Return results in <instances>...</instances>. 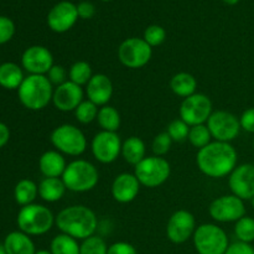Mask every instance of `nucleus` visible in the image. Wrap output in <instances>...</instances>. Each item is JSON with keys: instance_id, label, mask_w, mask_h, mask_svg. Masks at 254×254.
Here are the masks:
<instances>
[{"instance_id": "9b49d317", "label": "nucleus", "mask_w": 254, "mask_h": 254, "mask_svg": "<svg viewBox=\"0 0 254 254\" xmlns=\"http://www.w3.org/2000/svg\"><path fill=\"white\" fill-rule=\"evenodd\" d=\"M207 128L216 140L230 143L240 134L241 123L235 114L226 111H217L212 112L208 118Z\"/></svg>"}, {"instance_id": "7c9ffc66", "label": "nucleus", "mask_w": 254, "mask_h": 254, "mask_svg": "<svg viewBox=\"0 0 254 254\" xmlns=\"http://www.w3.org/2000/svg\"><path fill=\"white\" fill-rule=\"evenodd\" d=\"M211 138H212V135H211L207 126H205V124L190 127L188 139L191 143V145H193L195 148H205L206 145H208L211 143Z\"/></svg>"}, {"instance_id": "58836bf2", "label": "nucleus", "mask_w": 254, "mask_h": 254, "mask_svg": "<svg viewBox=\"0 0 254 254\" xmlns=\"http://www.w3.org/2000/svg\"><path fill=\"white\" fill-rule=\"evenodd\" d=\"M47 78L55 86H60V84L67 82V71L64 69V66H60V64H54L51 67V69L47 73Z\"/></svg>"}, {"instance_id": "ddd939ff", "label": "nucleus", "mask_w": 254, "mask_h": 254, "mask_svg": "<svg viewBox=\"0 0 254 254\" xmlns=\"http://www.w3.org/2000/svg\"><path fill=\"white\" fill-rule=\"evenodd\" d=\"M122 141L117 133L102 130L92 140V154L102 164H111L117 160L122 153Z\"/></svg>"}, {"instance_id": "7ed1b4c3", "label": "nucleus", "mask_w": 254, "mask_h": 254, "mask_svg": "<svg viewBox=\"0 0 254 254\" xmlns=\"http://www.w3.org/2000/svg\"><path fill=\"white\" fill-rule=\"evenodd\" d=\"M17 96L25 108L30 111H41L49 106L54 96L52 83L44 74H30L25 77L17 88Z\"/></svg>"}, {"instance_id": "aec40b11", "label": "nucleus", "mask_w": 254, "mask_h": 254, "mask_svg": "<svg viewBox=\"0 0 254 254\" xmlns=\"http://www.w3.org/2000/svg\"><path fill=\"white\" fill-rule=\"evenodd\" d=\"M87 97L96 106H107L113 94V83L111 78L103 73H97L92 76L86 87Z\"/></svg>"}, {"instance_id": "72a5a7b5", "label": "nucleus", "mask_w": 254, "mask_h": 254, "mask_svg": "<svg viewBox=\"0 0 254 254\" xmlns=\"http://www.w3.org/2000/svg\"><path fill=\"white\" fill-rule=\"evenodd\" d=\"M79 254H108V247L103 238L92 236L81 243Z\"/></svg>"}, {"instance_id": "3c124183", "label": "nucleus", "mask_w": 254, "mask_h": 254, "mask_svg": "<svg viewBox=\"0 0 254 254\" xmlns=\"http://www.w3.org/2000/svg\"><path fill=\"white\" fill-rule=\"evenodd\" d=\"M253 146H254V141H253Z\"/></svg>"}, {"instance_id": "4c0bfd02", "label": "nucleus", "mask_w": 254, "mask_h": 254, "mask_svg": "<svg viewBox=\"0 0 254 254\" xmlns=\"http://www.w3.org/2000/svg\"><path fill=\"white\" fill-rule=\"evenodd\" d=\"M15 34V25L9 17L0 16V45L10 41Z\"/></svg>"}, {"instance_id": "2f4dec72", "label": "nucleus", "mask_w": 254, "mask_h": 254, "mask_svg": "<svg viewBox=\"0 0 254 254\" xmlns=\"http://www.w3.org/2000/svg\"><path fill=\"white\" fill-rule=\"evenodd\" d=\"M236 237L240 242L251 243L254 241V220L252 217H242L236 222Z\"/></svg>"}, {"instance_id": "39448f33", "label": "nucleus", "mask_w": 254, "mask_h": 254, "mask_svg": "<svg viewBox=\"0 0 254 254\" xmlns=\"http://www.w3.org/2000/svg\"><path fill=\"white\" fill-rule=\"evenodd\" d=\"M56 217L47 207L42 205L24 206L17 215V226L20 231L29 236H41L49 232L55 225Z\"/></svg>"}, {"instance_id": "a18cd8bd", "label": "nucleus", "mask_w": 254, "mask_h": 254, "mask_svg": "<svg viewBox=\"0 0 254 254\" xmlns=\"http://www.w3.org/2000/svg\"><path fill=\"white\" fill-rule=\"evenodd\" d=\"M223 1H225L226 4H228V5H235V4H237L240 0H223Z\"/></svg>"}, {"instance_id": "8fccbe9b", "label": "nucleus", "mask_w": 254, "mask_h": 254, "mask_svg": "<svg viewBox=\"0 0 254 254\" xmlns=\"http://www.w3.org/2000/svg\"><path fill=\"white\" fill-rule=\"evenodd\" d=\"M102 1H109V0H102Z\"/></svg>"}, {"instance_id": "412c9836", "label": "nucleus", "mask_w": 254, "mask_h": 254, "mask_svg": "<svg viewBox=\"0 0 254 254\" xmlns=\"http://www.w3.org/2000/svg\"><path fill=\"white\" fill-rule=\"evenodd\" d=\"M66 160L57 150H49L41 155L39 160V168L45 178H60L66 170Z\"/></svg>"}, {"instance_id": "37998d69", "label": "nucleus", "mask_w": 254, "mask_h": 254, "mask_svg": "<svg viewBox=\"0 0 254 254\" xmlns=\"http://www.w3.org/2000/svg\"><path fill=\"white\" fill-rule=\"evenodd\" d=\"M77 11H78V16L82 17V19H91L94 12H96V7L92 2L82 1L77 6Z\"/></svg>"}, {"instance_id": "0eeeda50", "label": "nucleus", "mask_w": 254, "mask_h": 254, "mask_svg": "<svg viewBox=\"0 0 254 254\" xmlns=\"http://www.w3.org/2000/svg\"><path fill=\"white\" fill-rule=\"evenodd\" d=\"M50 140L57 151L69 156L82 155L87 148V139L81 129L71 124H62L55 128Z\"/></svg>"}, {"instance_id": "5701e85b", "label": "nucleus", "mask_w": 254, "mask_h": 254, "mask_svg": "<svg viewBox=\"0 0 254 254\" xmlns=\"http://www.w3.org/2000/svg\"><path fill=\"white\" fill-rule=\"evenodd\" d=\"M66 185L60 178H45L39 185V195L46 202H56L64 197Z\"/></svg>"}, {"instance_id": "473e14b6", "label": "nucleus", "mask_w": 254, "mask_h": 254, "mask_svg": "<svg viewBox=\"0 0 254 254\" xmlns=\"http://www.w3.org/2000/svg\"><path fill=\"white\" fill-rule=\"evenodd\" d=\"M98 106L88 101H83L74 111L76 119L82 124H89L98 117Z\"/></svg>"}, {"instance_id": "423d86ee", "label": "nucleus", "mask_w": 254, "mask_h": 254, "mask_svg": "<svg viewBox=\"0 0 254 254\" xmlns=\"http://www.w3.org/2000/svg\"><path fill=\"white\" fill-rule=\"evenodd\" d=\"M192 237L198 254H225L230 246L225 231L212 223L198 226Z\"/></svg>"}, {"instance_id": "de8ad7c7", "label": "nucleus", "mask_w": 254, "mask_h": 254, "mask_svg": "<svg viewBox=\"0 0 254 254\" xmlns=\"http://www.w3.org/2000/svg\"><path fill=\"white\" fill-rule=\"evenodd\" d=\"M0 254H7L6 250H5V247H4V245H2V243H0Z\"/></svg>"}, {"instance_id": "cd10ccee", "label": "nucleus", "mask_w": 254, "mask_h": 254, "mask_svg": "<svg viewBox=\"0 0 254 254\" xmlns=\"http://www.w3.org/2000/svg\"><path fill=\"white\" fill-rule=\"evenodd\" d=\"M97 121H98L102 130L117 133V130L121 127V114L114 107L104 106L99 109Z\"/></svg>"}, {"instance_id": "dca6fc26", "label": "nucleus", "mask_w": 254, "mask_h": 254, "mask_svg": "<svg viewBox=\"0 0 254 254\" xmlns=\"http://www.w3.org/2000/svg\"><path fill=\"white\" fill-rule=\"evenodd\" d=\"M22 67L30 74H46L54 66V56L44 46H31L26 49L21 57Z\"/></svg>"}, {"instance_id": "b1692460", "label": "nucleus", "mask_w": 254, "mask_h": 254, "mask_svg": "<svg viewBox=\"0 0 254 254\" xmlns=\"http://www.w3.org/2000/svg\"><path fill=\"white\" fill-rule=\"evenodd\" d=\"M145 144L138 136H130L122 145V155L130 165L136 166L145 159Z\"/></svg>"}, {"instance_id": "f8f14e48", "label": "nucleus", "mask_w": 254, "mask_h": 254, "mask_svg": "<svg viewBox=\"0 0 254 254\" xmlns=\"http://www.w3.org/2000/svg\"><path fill=\"white\" fill-rule=\"evenodd\" d=\"M208 212L217 222H237L245 217L246 207L243 200L237 196L225 195L211 202Z\"/></svg>"}, {"instance_id": "f3484780", "label": "nucleus", "mask_w": 254, "mask_h": 254, "mask_svg": "<svg viewBox=\"0 0 254 254\" xmlns=\"http://www.w3.org/2000/svg\"><path fill=\"white\" fill-rule=\"evenodd\" d=\"M83 102V89L68 79L54 89L52 103L59 111L72 112Z\"/></svg>"}, {"instance_id": "49530a36", "label": "nucleus", "mask_w": 254, "mask_h": 254, "mask_svg": "<svg viewBox=\"0 0 254 254\" xmlns=\"http://www.w3.org/2000/svg\"><path fill=\"white\" fill-rule=\"evenodd\" d=\"M35 254H52L51 251H46V250H41V251H37Z\"/></svg>"}, {"instance_id": "4468645a", "label": "nucleus", "mask_w": 254, "mask_h": 254, "mask_svg": "<svg viewBox=\"0 0 254 254\" xmlns=\"http://www.w3.org/2000/svg\"><path fill=\"white\" fill-rule=\"evenodd\" d=\"M196 231V221L191 212L186 210H179L170 217L166 227L168 238L175 245H183Z\"/></svg>"}, {"instance_id": "1a4fd4ad", "label": "nucleus", "mask_w": 254, "mask_h": 254, "mask_svg": "<svg viewBox=\"0 0 254 254\" xmlns=\"http://www.w3.org/2000/svg\"><path fill=\"white\" fill-rule=\"evenodd\" d=\"M153 50L144 39L130 37L124 40L118 49V59L128 68H141L150 61Z\"/></svg>"}, {"instance_id": "6ab92c4d", "label": "nucleus", "mask_w": 254, "mask_h": 254, "mask_svg": "<svg viewBox=\"0 0 254 254\" xmlns=\"http://www.w3.org/2000/svg\"><path fill=\"white\" fill-rule=\"evenodd\" d=\"M140 183L134 174L123 173L114 179L112 184V196L121 203H129L138 196Z\"/></svg>"}, {"instance_id": "a878e982", "label": "nucleus", "mask_w": 254, "mask_h": 254, "mask_svg": "<svg viewBox=\"0 0 254 254\" xmlns=\"http://www.w3.org/2000/svg\"><path fill=\"white\" fill-rule=\"evenodd\" d=\"M171 91L179 97L183 98H188V97L192 96L196 93V88H197V81L195 77L188 72H180L176 73L175 76L171 78L170 81Z\"/></svg>"}, {"instance_id": "4be33fe9", "label": "nucleus", "mask_w": 254, "mask_h": 254, "mask_svg": "<svg viewBox=\"0 0 254 254\" xmlns=\"http://www.w3.org/2000/svg\"><path fill=\"white\" fill-rule=\"evenodd\" d=\"M4 247L7 254H35V245L29 235L15 231L5 237Z\"/></svg>"}, {"instance_id": "2eb2a0df", "label": "nucleus", "mask_w": 254, "mask_h": 254, "mask_svg": "<svg viewBox=\"0 0 254 254\" xmlns=\"http://www.w3.org/2000/svg\"><path fill=\"white\" fill-rule=\"evenodd\" d=\"M228 185L235 196L241 200H252L254 197V165L243 164L231 173Z\"/></svg>"}, {"instance_id": "f257e3e1", "label": "nucleus", "mask_w": 254, "mask_h": 254, "mask_svg": "<svg viewBox=\"0 0 254 254\" xmlns=\"http://www.w3.org/2000/svg\"><path fill=\"white\" fill-rule=\"evenodd\" d=\"M197 166L208 178L221 179L231 175L237 164V151L230 143L213 141L200 149L197 153Z\"/></svg>"}, {"instance_id": "9d476101", "label": "nucleus", "mask_w": 254, "mask_h": 254, "mask_svg": "<svg viewBox=\"0 0 254 254\" xmlns=\"http://www.w3.org/2000/svg\"><path fill=\"white\" fill-rule=\"evenodd\" d=\"M212 114V102L206 94L195 93L183 101L180 106V119L189 127L206 123Z\"/></svg>"}, {"instance_id": "c9c22d12", "label": "nucleus", "mask_w": 254, "mask_h": 254, "mask_svg": "<svg viewBox=\"0 0 254 254\" xmlns=\"http://www.w3.org/2000/svg\"><path fill=\"white\" fill-rule=\"evenodd\" d=\"M166 31L159 25H151L144 31V40L151 47L159 46L165 41Z\"/></svg>"}, {"instance_id": "ea45409f", "label": "nucleus", "mask_w": 254, "mask_h": 254, "mask_svg": "<svg viewBox=\"0 0 254 254\" xmlns=\"http://www.w3.org/2000/svg\"><path fill=\"white\" fill-rule=\"evenodd\" d=\"M108 254H138V252L130 243L116 242L108 247Z\"/></svg>"}, {"instance_id": "c03bdc74", "label": "nucleus", "mask_w": 254, "mask_h": 254, "mask_svg": "<svg viewBox=\"0 0 254 254\" xmlns=\"http://www.w3.org/2000/svg\"><path fill=\"white\" fill-rule=\"evenodd\" d=\"M10 138V130L4 123H0V149L6 145Z\"/></svg>"}, {"instance_id": "c756f323", "label": "nucleus", "mask_w": 254, "mask_h": 254, "mask_svg": "<svg viewBox=\"0 0 254 254\" xmlns=\"http://www.w3.org/2000/svg\"><path fill=\"white\" fill-rule=\"evenodd\" d=\"M92 68L91 64L86 61H77L74 62L71 66L68 71V77L69 81L73 82V83L78 84V86H84L89 82V79L92 78Z\"/></svg>"}, {"instance_id": "09e8293b", "label": "nucleus", "mask_w": 254, "mask_h": 254, "mask_svg": "<svg viewBox=\"0 0 254 254\" xmlns=\"http://www.w3.org/2000/svg\"><path fill=\"white\" fill-rule=\"evenodd\" d=\"M252 206H253V208H254V197L252 198Z\"/></svg>"}, {"instance_id": "393cba45", "label": "nucleus", "mask_w": 254, "mask_h": 254, "mask_svg": "<svg viewBox=\"0 0 254 254\" xmlns=\"http://www.w3.org/2000/svg\"><path fill=\"white\" fill-rule=\"evenodd\" d=\"M25 79L22 69L12 62L0 64V86L5 89H16Z\"/></svg>"}, {"instance_id": "f704fd0d", "label": "nucleus", "mask_w": 254, "mask_h": 254, "mask_svg": "<svg viewBox=\"0 0 254 254\" xmlns=\"http://www.w3.org/2000/svg\"><path fill=\"white\" fill-rule=\"evenodd\" d=\"M189 131H190V127L183 121V119H175L171 122L168 126V130L166 133L170 135L173 141H184L189 136Z\"/></svg>"}, {"instance_id": "c85d7f7f", "label": "nucleus", "mask_w": 254, "mask_h": 254, "mask_svg": "<svg viewBox=\"0 0 254 254\" xmlns=\"http://www.w3.org/2000/svg\"><path fill=\"white\" fill-rule=\"evenodd\" d=\"M79 246L76 238L61 233L51 241L50 251L52 254H79Z\"/></svg>"}, {"instance_id": "20e7f679", "label": "nucleus", "mask_w": 254, "mask_h": 254, "mask_svg": "<svg viewBox=\"0 0 254 254\" xmlns=\"http://www.w3.org/2000/svg\"><path fill=\"white\" fill-rule=\"evenodd\" d=\"M66 189L73 192H87L93 190L99 180L96 166L87 160H74L66 166L62 175Z\"/></svg>"}, {"instance_id": "6e6552de", "label": "nucleus", "mask_w": 254, "mask_h": 254, "mask_svg": "<svg viewBox=\"0 0 254 254\" xmlns=\"http://www.w3.org/2000/svg\"><path fill=\"white\" fill-rule=\"evenodd\" d=\"M171 173L170 164L161 156H148L135 166L134 175L140 185L146 188H158L169 179Z\"/></svg>"}, {"instance_id": "bb28decb", "label": "nucleus", "mask_w": 254, "mask_h": 254, "mask_svg": "<svg viewBox=\"0 0 254 254\" xmlns=\"http://www.w3.org/2000/svg\"><path fill=\"white\" fill-rule=\"evenodd\" d=\"M37 193H39V186L34 181L24 179V180H20L15 186L14 197L15 201L24 207L34 202Z\"/></svg>"}, {"instance_id": "e433bc0d", "label": "nucleus", "mask_w": 254, "mask_h": 254, "mask_svg": "<svg viewBox=\"0 0 254 254\" xmlns=\"http://www.w3.org/2000/svg\"><path fill=\"white\" fill-rule=\"evenodd\" d=\"M171 144H173V139L170 138V135H169L166 131L158 134L153 140L154 154H155L156 156L165 155V154H168V151L170 150Z\"/></svg>"}, {"instance_id": "a19ab883", "label": "nucleus", "mask_w": 254, "mask_h": 254, "mask_svg": "<svg viewBox=\"0 0 254 254\" xmlns=\"http://www.w3.org/2000/svg\"><path fill=\"white\" fill-rule=\"evenodd\" d=\"M225 254H254V248L250 243L245 242H235L228 246Z\"/></svg>"}, {"instance_id": "f03ea898", "label": "nucleus", "mask_w": 254, "mask_h": 254, "mask_svg": "<svg viewBox=\"0 0 254 254\" xmlns=\"http://www.w3.org/2000/svg\"><path fill=\"white\" fill-rule=\"evenodd\" d=\"M55 223L62 233L83 241L94 236L98 227V218L91 208L74 205L60 211Z\"/></svg>"}, {"instance_id": "a211bd4d", "label": "nucleus", "mask_w": 254, "mask_h": 254, "mask_svg": "<svg viewBox=\"0 0 254 254\" xmlns=\"http://www.w3.org/2000/svg\"><path fill=\"white\" fill-rule=\"evenodd\" d=\"M78 19L77 6L69 1H61L55 5L49 12L47 24L55 32H66L76 24Z\"/></svg>"}, {"instance_id": "79ce46f5", "label": "nucleus", "mask_w": 254, "mask_h": 254, "mask_svg": "<svg viewBox=\"0 0 254 254\" xmlns=\"http://www.w3.org/2000/svg\"><path fill=\"white\" fill-rule=\"evenodd\" d=\"M241 128L246 131L254 133V108H250L243 112L242 117L240 119Z\"/></svg>"}]
</instances>
